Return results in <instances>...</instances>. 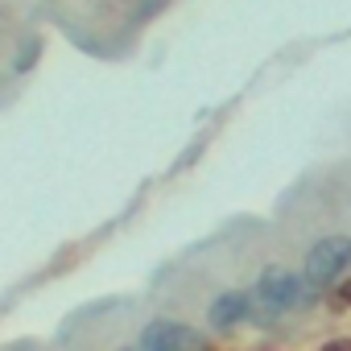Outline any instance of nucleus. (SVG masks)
<instances>
[{
	"label": "nucleus",
	"mask_w": 351,
	"mask_h": 351,
	"mask_svg": "<svg viewBox=\"0 0 351 351\" xmlns=\"http://www.w3.org/2000/svg\"><path fill=\"white\" fill-rule=\"evenodd\" d=\"M306 289H310L306 273H293L285 265H269L256 277V306L265 314H285V310H293V306L306 302Z\"/></svg>",
	"instance_id": "nucleus-1"
},
{
	"label": "nucleus",
	"mask_w": 351,
	"mask_h": 351,
	"mask_svg": "<svg viewBox=\"0 0 351 351\" xmlns=\"http://www.w3.org/2000/svg\"><path fill=\"white\" fill-rule=\"evenodd\" d=\"M351 269V236H322L310 252H306V281L310 289H322L330 281H339Z\"/></svg>",
	"instance_id": "nucleus-2"
},
{
	"label": "nucleus",
	"mask_w": 351,
	"mask_h": 351,
	"mask_svg": "<svg viewBox=\"0 0 351 351\" xmlns=\"http://www.w3.org/2000/svg\"><path fill=\"white\" fill-rule=\"evenodd\" d=\"M141 351H182V347H207V335L186 326V322H169V318H157L141 330L136 339Z\"/></svg>",
	"instance_id": "nucleus-3"
},
{
	"label": "nucleus",
	"mask_w": 351,
	"mask_h": 351,
	"mask_svg": "<svg viewBox=\"0 0 351 351\" xmlns=\"http://www.w3.org/2000/svg\"><path fill=\"white\" fill-rule=\"evenodd\" d=\"M256 310V293H244V289H228L219 293L211 306H207V322L211 330H236L240 322H248Z\"/></svg>",
	"instance_id": "nucleus-4"
},
{
	"label": "nucleus",
	"mask_w": 351,
	"mask_h": 351,
	"mask_svg": "<svg viewBox=\"0 0 351 351\" xmlns=\"http://www.w3.org/2000/svg\"><path fill=\"white\" fill-rule=\"evenodd\" d=\"M330 306H335V310H347V306H351V281L335 289V298H330Z\"/></svg>",
	"instance_id": "nucleus-5"
},
{
	"label": "nucleus",
	"mask_w": 351,
	"mask_h": 351,
	"mask_svg": "<svg viewBox=\"0 0 351 351\" xmlns=\"http://www.w3.org/2000/svg\"><path fill=\"white\" fill-rule=\"evenodd\" d=\"M326 347H330V351H343V347H347V351H351V339H330V343H326Z\"/></svg>",
	"instance_id": "nucleus-6"
}]
</instances>
